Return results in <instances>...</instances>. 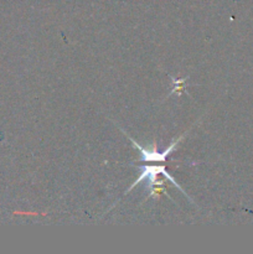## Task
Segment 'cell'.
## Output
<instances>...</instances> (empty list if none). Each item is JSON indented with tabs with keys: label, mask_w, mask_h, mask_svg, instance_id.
Returning a JSON list of instances; mask_svg holds the SVG:
<instances>
[{
	"label": "cell",
	"mask_w": 253,
	"mask_h": 254,
	"mask_svg": "<svg viewBox=\"0 0 253 254\" xmlns=\"http://www.w3.org/2000/svg\"><path fill=\"white\" fill-rule=\"evenodd\" d=\"M159 175H163L166 180H169L171 184H173L174 188L179 189V190H180L181 192L186 196V197H189V196L186 195L185 191L183 190V188H181V186L176 183V180L173 178V175H170V174L168 173L165 165H143V166H140V175H139L138 178H136V180L134 181V183L131 184L128 189H126V193H128L129 191L133 190V189L135 188L138 184H140L141 181H144V180H148V183H149L148 190H150V189L154 188V186H164V181H156V178H158Z\"/></svg>",
	"instance_id": "1"
},
{
	"label": "cell",
	"mask_w": 253,
	"mask_h": 254,
	"mask_svg": "<svg viewBox=\"0 0 253 254\" xmlns=\"http://www.w3.org/2000/svg\"><path fill=\"white\" fill-rule=\"evenodd\" d=\"M122 131L126 134V138L130 139V141H131V144H133L134 148H135L136 150H139V153H140V159H139V161H143V163H146V161H148V163H165L166 159H168V156L173 153L174 149L178 148L179 143H180V141L184 139V136H185V134H184V135H181L180 138H178L176 140H174L173 143H171L170 145L165 149V150L161 151L160 153V151L156 150L155 143H154L153 149H146V148H144V146H141L139 143H136V141L134 140L130 135H128V134H126L123 129H122Z\"/></svg>",
	"instance_id": "2"
},
{
	"label": "cell",
	"mask_w": 253,
	"mask_h": 254,
	"mask_svg": "<svg viewBox=\"0 0 253 254\" xmlns=\"http://www.w3.org/2000/svg\"><path fill=\"white\" fill-rule=\"evenodd\" d=\"M189 77H186V78H181V79H175L174 78V77H171V79H173V82H174V84H175V87H174V89L173 91L170 92V94H174L176 92V93H179L180 94L181 92L184 91V89H185V87L184 86H181V84L184 83V82H186V79H188Z\"/></svg>",
	"instance_id": "3"
}]
</instances>
